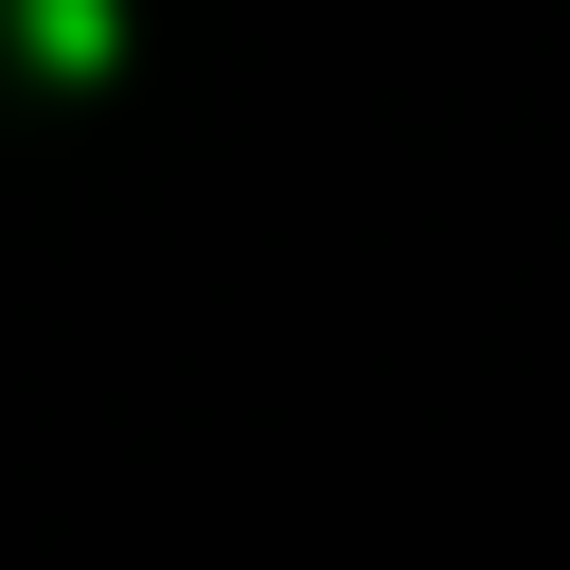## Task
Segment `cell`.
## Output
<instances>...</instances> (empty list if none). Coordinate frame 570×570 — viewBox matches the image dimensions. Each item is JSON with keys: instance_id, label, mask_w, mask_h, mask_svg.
<instances>
[{"instance_id": "cell-1", "label": "cell", "mask_w": 570, "mask_h": 570, "mask_svg": "<svg viewBox=\"0 0 570 570\" xmlns=\"http://www.w3.org/2000/svg\"><path fill=\"white\" fill-rule=\"evenodd\" d=\"M36 53H71V71H89V53H107V0H36Z\"/></svg>"}]
</instances>
